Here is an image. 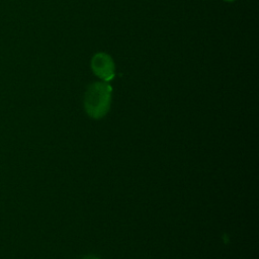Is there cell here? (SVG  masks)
<instances>
[{
  "label": "cell",
  "mask_w": 259,
  "mask_h": 259,
  "mask_svg": "<svg viewBox=\"0 0 259 259\" xmlns=\"http://www.w3.org/2000/svg\"><path fill=\"white\" fill-rule=\"evenodd\" d=\"M225 2H234V1H236V0H224Z\"/></svg>",
  "instance_id": "cell-4"
},
{
  "label": "cell",
  "mask_w": 259,
  "mask_h": 259,
  "mask_svg": "<svg viewBox=\"0 0 259 259\" xmlns=\"http://www.w3.org/2000/svg\"><path fill=\"white\" fill-rule=\"evenodd\" d=\"M112 87L104 81L91 83L84 95V109L88 116L94 119L104 117L111 105Z\"/></svg>",
  "instance_id": "cell-1"
},
{
  "label": "cell",
  "mask_w": 259,
  "mask_h": 259,
  "mask_svg": "<svg viewBox=\"0 0 259 259\" xmlns=\"http://www.w3.org/2000/svg\"><path fill=\"white\" fill-rule=\"evenodd\" d=\"M92 72L104 82H109L114 78L115 65L110 55L99 52L93 55L91 59Z\"/></svg>",
  "instance_id": "cell-2"
},
{
  "label": "cell",
  "mask_w": 259,
  "mask_h": 259,
  "mask_svg": "<svg viewBox=\"0 0 259 259\" xmlns=\"http://www.w3.org/2000/svg\"><path fill=\"white\" fill-rule=\"evenodd\" d=\"M81 259H100V258L97 257V256H95V255H86V256L82 257Z\"/></svg>",
  "instance_id": "cell-3"
}]
</instances>
